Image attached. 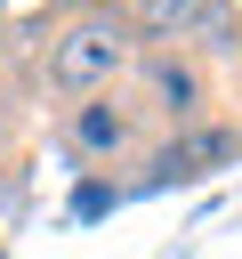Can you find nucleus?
I'll return each mask as SVG.
<instances>
[{
  "instance_id": "nucleus-1",
  "label": "nucleus",
  "mask_w": 242,
  "mask_h": 259,
  "mask_svg": "<svg viewBox=\"0 0 242 259\" xmlns=\"http://www.w3.org/2000/svg\"><path fill=\"white\" fill-rule=\"evenodd\" d=\"M137 57L145 49H137L121 0H73L40 40V81H48V97L73 105V97H97V89H129Z\"/></svg>"
},
{
  "instance_id": "nucleus-2",
  "label": "nucleus",
  "mask_w": 242,
  "mask_h": 259,
  "mask_svg": "<svg viewBox=\"0 0 242 259\" xmlns=\"http://www.w3.org/2000/svg\"><path fill=\"white\" fill-rule=\"evenodd\" d=\"M129 97H137L145 121H161V130H194V121H210V65L186 57V49H145L137 73H129Z\"/></svg>"
},
{
  "instance_id": "nucleus-3",
  "label": "nucleus",
  "mask_w": 242,
  "mask_h": 259,
  "mask_svg": "<svg viewBox=\"0 0 242 259\" xmlns=\"http://www.w3.org/2000/svg\"><path fill=\"white\" fill-rule=\"evenodd\" d=\"M145 113H137V97L129 89H97V97H73L65 105V121H56V138L81 154V162H129L137 146H145Z\"/></svg>"
},
{
  "instance_id": "nucleus-4",
  "label": "nucleus",
  "mask_w": 242,
  "mask_h": 259,
  "mask_svg": "<svg viewBox=\"0 0 242 259\" xmlns=\"http://www.w3.org/2000/svg\"><path fill=\"white\" fill-rule=\"evenodd\" d=\"M234 146H242V138H234L226 121H194V130H169V138L145 154V178H202V170H218Z\"/></svg>"
},
{
  "instance_id": "nucleus-5",
  "label": "nucleus",
  "mask_w": 242,
  "mask_h": 259,
  "mask_svg": "<svg viewBox=\"0 0 242 259\" xmlns=\"http://www.w3.org/2000/svg\"><path fill=\"white\" fill-rule=\"evenodd\" d=\"M202 8H210V0H121L137 49H186L194 24H202Z\"/></svg>"
},
{
  "instance_id": "nucleus-6",
  "label": "nucleus",
  "mask_w": 242,
  "mask_h": 259,
  "mask_svg": "<svg viewBox=\"0 0 242 259\" xmlns=\"http://www.w3.org/2000/svg\"><path fill=\"white\" fill-rule=\"evenodd\" d=\"M0 49H8V24H0Z\"/></svg>"
}]
</instances>
